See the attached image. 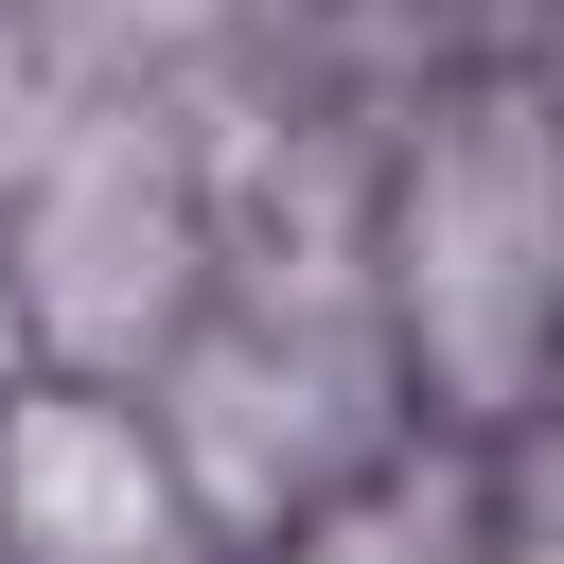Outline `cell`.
I'll return each instance as SVG.
<instances>
[{
    "label": "cell",
    "mask_w": 564,
    "mask_h": 564,
    "mask_svg": "<svg viewBox=\"0 0 564 564\" xmlns=\"http://www.w3.org/2000/svg\"><path fill=\"white\" fill-rule=\"evenodd\" d=\"M0 529H18V564H141L176 529V441L123 405H18L0 423Z\"/></svg>",
    "instance_id": "1"
}]
</instances>
